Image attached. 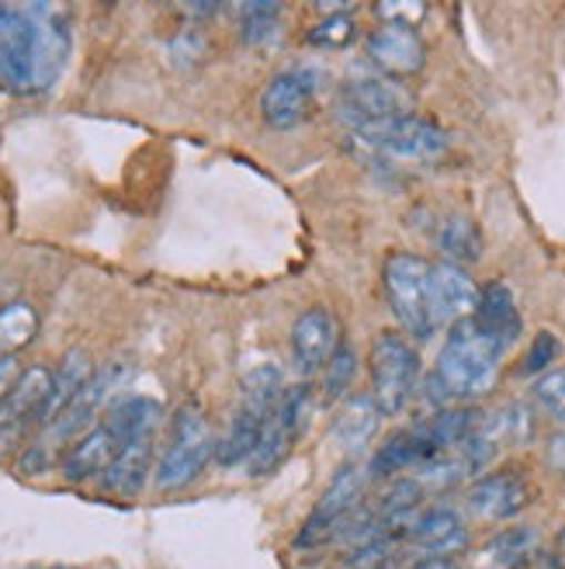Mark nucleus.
<instances>
[{
	"label": "nucleus",
	"instance_id": "aec40b11",
	"mask_svg": "<svg viewBox=\"0 0 565 569\" xmlns=\"http://www.w3.org/2000/svg\"><path fill=\"white\" fill-rule=\"evenodd\" d=\"M119 441L115 435L108 431V427L98 420L94 427L83 438H77L67 451H63V459H60V472L67 482H91V479H101L104 469L115 462V455H119Z\"/></svg>",
	"mask_w": 565,
	"mask_h": 569
},
{
	"label": "nucleus",
	"instance_id": "6e6552de",
	"mask_svg": "<svg viewBox=\"0 0 565 569\" xmlns=\"http://www.w3.org/2000/svg\"><path fill=\"white\" fill-rule=\"evenodd\" d=\"M364 490V472L361 466L347 462L333 472L330 487L323 490V497L316 500V507L309 510V518L302 521L299 535H295V549L299 552H313L323 549L326 542H333L336 531L344 528V521L351 518V510L357 507Z\"/></svg>",
	"mask_w": 565,
	"mask_h": 569
},
{
	"label": "nucleus",
	"instance_id": "f3484780",
	"mask_svg": "<svg viewBox=\"0 0 565 569\" xmlns=\"http://www.w3.org/2000/svg\"><path fill=\"white\" fill-rule=\"evenodd\" d=\"M478 299V284L472 274L458 264H431V323L434 330H444L451 323H458L472 317Z\"/></svg>",
	"mask_w": 565,
	"mask_h": 569
},
{
	"label": "nucleus",
	"instance_id": "c85d7f7f",
	"mask_svg": "<svg viewBox=\"0 0 565 569\" xmlns=\"http://www.w3.org/2000/svg\"><path fill=\"white\" fill-rule=\"evenodd\" d=\"M39 333V312L28 302H8L0 306V358L18 355L28 348Z\"/></svg>",
	"mask_w": 565,
	"mask_h": 569
},
{
	"label": "nucleus",
	"instance_id": "1a4fd4ad",
	"mask_svg": "<svg viewBox=\"0 0 565 569\" xmlns=\"http://www.w3.org/2000/svg\"><path fill=\"white\" fill-rule=\"evenodd\" d=\"M369 147H375L385 157L395 160H410V163H427L437 160L447 150V132L423 119V116H400V119H385V122H372V126H361L354 129Z\"/></svg>",
	"mask_w": 565,
	"mask_h": 569
},
{
	"label": "nucleus",
	"instance_id": "412c9836",
	"mask_svg": "<svg viewBox=\"0 0 565 569\" xmlns=\"http://www.w3.org/2000/svg\"><path fill=\"white\" fill-rule=\"evenodd\" d=\"M434 455L437 451L431 448L427 438H423L420 423H413L410 431H395L379 445V451L372 455L369 476L372 479H392V476H400L406 469H420L423 462H431Z\"/></svg>",
	"mask_w": 565,
	"mask_h": 569
},
{
	"label": "nucleus",
	"instance_id": "4c0bfd02",
	"mask_svg": "<svg viewBox=\"0 0 565 569\" xmlns=\"http://www.w3.org/2000/svg\"><path fill=\"white\" fill-rule=\"evenodd\" d=\"M18 376H21L18 372V355H4V358H0V400L8 396V389L14 386Z\"/></svg>",
	"mask_w": 565,
	"mask_h": 569
},
{
	"label": "nucleus",
	"instance_id": "0eeeda50",
	"mask_svg": "<svg viewBox=\"0 0 565 569\" xmlns=\"http://www.w3.org/2000/svg\"><path fill=\"white\" fill-rule=\"evenodd\" d=\"M372 400L382 417H400L420 386V355L406 333L382 330L372 340Z\"/></svg>",
	"mask_w": 565,
	"mask_h": 569
},
{
	"label": "nucleus",
	"instance_id": "bb28decb",
	"mask_svg": "<svg viewBox=\"0 0 565 569\" xmlns=\"http://www.w3.org/2000/svg\"><path fill=\"white\" fill-rule=\"evenodd\" d=\"M538 431V417L527 403H506L500 410H490L478 420V435H483L490 445H527Z\"/></svg>",
	"mask_w": 565,
	"mask_h": 569
},
{
	"label": "nucleus",
	"instance_id": "f257e3e1",
	"mask_svg": "<svg viewBox=\"0 0 565 569\" xmlns=\"http://www.w3.org/2000/svg\"><path fill=\"white\" fill-rule=\"evenodd\" d=\"M73 49L67 14L52 4H0V83L14 94H46Z\"/></svg>",
	"mask_w": 565,
	"mask_h": 569
},
{
	"label": "nucleus",
	"instance_id": "473e14b6",
	"mask_svg": "<svg viewBox=\"0 0 565 569\" xmlns=\"http://www.w3.org/2000/svg\"><path fill=\"white\" fill-rule=\"evenodd\" d=\"M534 403H538L552 420H565V368H548L531 386Z\"/></svg>",
	"mask_w": 565,
	"mask_h": 569
},
{
	"label": "nucleus",
	"instance_id": "a878e982",
	"mask_svg": "<svg viewBox=\"0 0 565 569\" xmlns=\"http://www.w3.org/2000/svg\"><path fill=\"white\" fill-rule=\"evenodd\" d=\"M542 552V531L534 525H511L496 531L483 546V562L490 569H521Z\"/></svg>",
	"mask_w": 565,
	"mask_h": 569
},
{
	"label": "nucleus",
	"instance_id": "c756f323",
	"mask_svg": "<svg viewBox=\"0 0 565 569\" xmlns=\"http://www.w3.org/2000/svg\"><path fill=\"white\" fill-rule=\"evenodd\" d=\"M281 32V4H243L240 8V39L246 46H268Z\"/></svg>",
	"mask_w": 565,
	"mask_h": 569
},
{
	"label": "nucleus",
	"instance_id": "7ed1b4c3",
	"mask_svg": "<svg viewBox=\"0 0 565 569\" xmlns=\"http://www.w3.org/2000/svg\"><path fill=\"white\" fill-rule=\"evenodd\" d=\"M500 361H503V348L478 330L472 317H465L447 327L434 372L423 382V396L441 410L451 400H475V396L493 389L500 376Z\"/></svg>",
	"mask_w": 565,
	"mask_h": 569
},
{
	"label": "nucleus",
	"instance_id": "4be33fe9",
	"mask_svg": "<svg viewBox=\"0 0 565 569\" xmlns=\"http://www.w3.org/2000/svg\"><path fill=\"white\" fill-rule=\"evenodd\" d=\"M153 438L147 441H132L125 448H119L115 462L104 469V476L98 479L108 493L115 497H139L147 490V482L153 476Z\"/></svg>",
	"mask_w": 565,
	"mask_h": 569
},
{
	"label": "nucleus",
	"instance_id": "e433bc0d",
	"mask_svg": "<svg viewBox=\"0 0 565 569\" xmlns=\"http://www.w3.org/2000/svg\"><path fill=\"white\" fill-rule=\"evenodd\" d=\"M545 469L555 476H565V431L548 435L545 441Z\"/></svg>",
	"mask_w": 565,
	"mask_h": 569
},
{
	"label": "nucleus",
	"instance_id": "2eb2a0df",
	"mask_svg": "<svg viewBox=\"0 0 565 569\" xmlns=\"http://www.w3.org/2000/svg\"><path fill=\"white\" fill-rule=\"evenodd\" d=\"M336 345H341V327H336V317L326 306H309L302 317H295L289 348H292V365L302 379L320 376Z\"/></svg>",
	"mask_w": 565,
	"mask_h": 569
},
{
	"label": "nucleus",
	"instance_id": "9d476101",
	"mask_svg": "<svg viewBox=\"0 0 565 569\" xmlns=\"http://www.w3.org/2000/svg\"><path fill=\"white\" fill-rule=\"evenodd\" d=\"M305 420H309V386L302 382V386H292L281 392V400L261 435V445L253 451V459L246 462L253 479H264L274 469L285 466V459L295 451V445L305 431Z\"/></svg>",
	"mask_w": 565,
	"mask_h": 569
},
{
	"label": "nucleus",
	"instance_id": "39448f33",
	"mask_svg": "<svg viewBox=\"0 0 565 569\" xmlns=\"http://www.w3.org/2000/svg\"><path fill=\"white\" fill-rule=\"evenodd\" d=\"M215 462V435L202 413V407H181L171 420V438H167L160 459L153 466L157 490L171 493L184 490Z\"/></svg>",
	"mask_w": 565,
	"mask_h": 569
},
{
	"label": "nucleus",
	"instance_id": "58836bf2",
	"mask_svg": "<svg viewBox=\"0 0 565 569\" xmlns=\"http://www.w3.org/2000/svg\"><path fill=\"white\" fill-rule=\"evenodd\" d=\"M410 569H458L455 559H416Z\"/></svg>",
	"mask_w": 565,
	"mask_h": 569
},
{
	"label": "nucleus",
	"instance_id": "f03ea898",
	"mask_svg": "<svg viewBox=\"0 0 565 569\" xmlns=\"http://www.w3.org/2000/svg\"><path fill=\"white\" fill-rule=\"evenodd\" d=\"M125 376H129V368L119 365V361L94 368V376L88 379V386H83L46 427H39L36 438L18 451L14 472L24 476V479H39V476H46V472H52L56 466H60L63 451L77 438L88 435L91 427L101 420V410L111 403V392L122 386Z\"/></svg>",
	"mask_w": 565,
	"mask_h": 569
},
{
	"label": "nucleus",
	"instance_id": "72a5a7b5",
	"mask_svg": "<svg viewBox=\"0 0 565 569\" xmlns=\"http://www.w3.org/2000/svg\"><path fill=\"white\" fill-rule=\"evenodd\" d=\"M558 351H562L558 337H555V333H548V330H542L538 337L531 340V348H527V355H524V361H521L517 372H521V376H534V379H538L542 372H548V368L555 365Z\"/></svg>",
	"mask_w": 565,
	"mask_h": 569
},
{
	"label": "nucleus",
	"instance_id": "cd10ccee",
	"mask_svg": "<svg viewBox=\"0 0 565 569\" xmlns=\"http://www.w3.org/2000/svg\"><path fill=\"white\" fill-rule=\"evenodd\" d=\"M326 14L320 21H313V28L305 32V42L313 49H347L357 36V21H354V11L344 8V4H320Z\"/></svg>",
	"mask_w": 565,
	"mask_h": 569
},
{
	"label": "nucleus",
	"instance_id": "2f4dec72",
	"mask_svg": "<svg viewBox=\"0 0 565 569\" xmlns=\"http://www.w3.org/2000/svg\"><path fill=\"white\" fill-rule=\"evenodd\" d=\"M395 538L389 535H375V538H364V542H354L344 549V556L336 559L333 569H385V562L395 552Z\"/></svg>",
	"mask_w": 565,
	"mask_h": 569
},
{
	"label": "nucleus",
	"instance_id": "9b49d317",
	"mask_svg": "<svg viewBox=\"0 0 565 569\" xmlns=\"http://www.w3.org/2000/svg\"><path fill=\"white\" fill-rule=\"evenodd\" d=\"M410 104L413 94L389 77H361V80H347L341 88V116L354 129L410 116Z\"/></svg>",
	"mask_w": 565,
	"mask_h": 569
},
{
	"label": "nucleus",
	"instance_id": "20e7f679",
	"mask_svg": "<svg viewBox=\"0 0 565 569\" xmlns=\"http://www.w3.org/2000/svg\"><path fill=\"white\" fill-rule=\"evenodd\" d=\"M285 392L278 365H258L243 376L240 386V407L230 417V427L215 438V466L219 469H236L253 459V451L261 445L264 427Z\"/></svg>",
	"mask_w": 565,
	"mask_h": 569
},
{
	"label": "nucleus",
	"instance_id": "f8f14e48",
	"mask_svg": "<svg viewBox=\"0 0 565 569\" xmlns=\"http://www.w3.org/2000/svg\"><path fill=\"white\" fill-rule=\"evenodd\" d=\"M320 70L316 67H289L268 80V88L261 91V116L271 129H295L309 104H313L316 91H320Z\"/></svg>",
	"mask_w": 565,
	"mask_h": 569
},
{
	"label": "nucleus",
	"instance_id": "ddd939ff",
	"mask_svg": "<svg viewBox=\"0 0 565 569\" xmlns=\"http://www.w3.org/2000/svg\"><path fill=\"white\" fill-rule=\"evenodd\" d=\"M531 503V479L521 469H493L468 482L465 510L478 521H511Z\"/></svg>",
	"mask_w": 565,
	"mask_h": 569
},
{
	"label": "nucleus",
	"instance_id": "c9c22d12",
	"mask_svg": "<svg viewBox=\"0 0 565 569\" xmlns=\"http://www.w3.org/2000/svg\"><path fill=\"white\" fill-rule=\"evenodd\" d=\"M205 49H209V42L194 32V28H184V32H178L174 36V42H171V56H174V63L178 67H191V63H198L205 56Z\"/></svg>",
	"mask_w": 565,
	"mask_h": 569
},
{
	"label": "nucleus",
	"instance_id": "4468645a",
	"mask_svg": "<svg viewBox=\"0 0 565 569\" xmlns=\"http://www.w3.org/2000/svg\"><path fill=\"white\" fill-rule=\"evenodd\" d=\"M406 542L420 552L416 559H455L468 549V528L462 510L451 503L420 507L406 528Z\"/></svg>",
	"mask_w": 565,
	"mask_h": 569
},
{
	"label": "nucleus",
	"instance_id": "7c9ffc66",
	"mask_svg": "<svg viewBox=\"0 0 565 569\" xmlns=\"http://www.w3.org/2000/svg\"><path fill=\"white\" fill-rule=\"evenodd\" d=\"M357 376V351L351 340H341L323 368V400H341Z\"/></svg>",
	"mask_w": 565,
	"mask_h": 569
},
{
	"label": "nucleus",
	"instance_id": "f704fd0d",
	"mask_svg": "<svg viewBox=\"0 0 565 569\" xmlns=\"http://www.w3.org/2000/svg\"><path fill=\"white\" fill-rule=\"evenodd\" d=\"M427 11L431 8L416 4V0H410V4H403V0H385V4H375V14L382 18V24H406V28H416Z\"/></svg>",
	"mask_w": 565,
	"mask_h": 569
},
{
	"label": "nucleus",
	"instance_id": "6ab92c4d",
	"mask_svg": "<svg viewBox=\"0 0 565 569\" xmlns=\"http://www.w3.org/2000/svg\"><path fill=\"white\" fill-rule=\"evenodd\" d=\"M160 420H163V407H160V400H153V396H147V392L119 396V400H111L104 407V417H101V423L108 427L111 435H115V441L122 448L132 445V441L153 438Z\"/></svg>",
	"mask_w": 565,
	"mask_h": 569
},
{
	"label": "nucleus",
	"instance_id": "5701e85b",
	"mask_svg": "<svg viewBox=\"0 0 565 569\" xmlns=\"http://www.w3.org/2000/svg\"><path fill=\"white\" fill-rule=\"evenodd\" d=\"M94 376V361H91V355L88 351H80V348H73V351H67L63 358H60V365L52 368V386H49V396H46V403H42V410H39V427H46L56 413H60L73 396L88 386V379Z\"/></svg>",
	"mask_w": 565,
	"mask_h": 569
},
{
	"label": "nucleus",
	"instance_id": "423d86ee",
	"mask_svg": "<svg viewBox=\"0 0 565 569\" xmlns=\"http://www.w3.org/2000/svg\"><path fill=\"white\" fill-rule=\"evenodd\" d=\"M382 289L389 309L410 337L427 340L437 333L431 323V261H423L420 253L410 250L389 253L382 264Z\"/></svg>",
	"mask_w": 565,
	"mask_h": 569
},
{
	"label": "nucleus",
	"instance_id": "a211bd4d",
	"mask_svg": "<svg viewBox=\"0 0 565 569\" xmlns=\"http://www.w3.org/2000/svg\"><path fill=\"white\" fill-rule=\"evenodd\" d=\"M472 323L483 330L490 340H496L503 351H511L517 345L521 330H524L517 296L511 292V284L490 281L486 289H478V299H475V309H472Z\"/></svg>",
	"mask_w": 565,
	"mask_h": 569
},
{
	"label": "nucleus",
	"instance_id": "dca6fc26",
	"mask_svg": "<svg viewBox=\"0 0 565 569\" xmlns=\"http://www.w3.org/2000/svg\"><path fill=\"white\" fill-rule=\"evenodd\" d=\"M369 60L392 80V77H413L427 63V49L416 36V28L406 24H379L364 42Z\"/></svg>",
	"mask_w": 565,
	"mask_h": 569
},
{
	"label": "nucleus",
	"instance_id": "b1692460",
	"mask_svg": "<svg viewBox=\"0 0 565 569\" xmlns=\"http://www.w3.org/2000/svg\"><path fill=\"white\" fill-rule=\"evenodd\" d=\"M379 423H382V413H379L375 400L369 392H357L341 407V413H336L333 438L347 455H357L372 445V438L379 435Z\"/></svg>",
	"mask_w": 565,
	"mask_h": 569
},
{
	"label": "nucleus",
	"instance_id": "393cba45",
	"mask_svg": "<svg viewBox=\"0 0 565 569\" xmlns=\"http://www.w3.org/2000/svg\"><path fill=\"white\" fill-rule=\"evenodd\" d=\"M431 237H434V247L444 253L447 264L465 268V264L483 258V230H478V226L462 212L441 216Z\"/></svg>",
	"mask_w": 565,
	"mask_h": 569
}]
</instances>
